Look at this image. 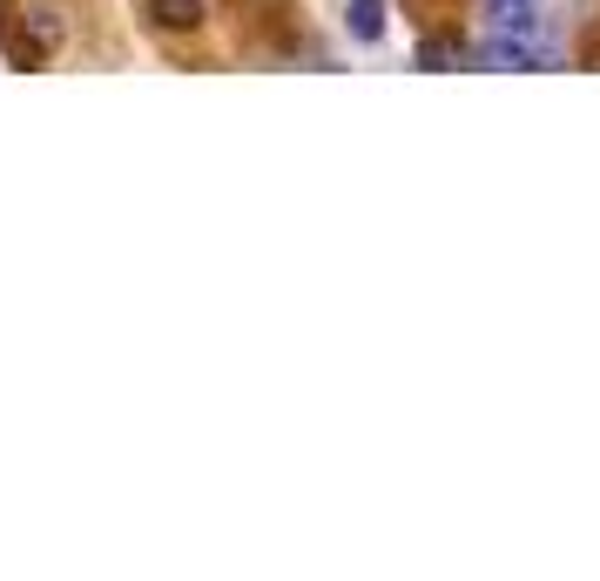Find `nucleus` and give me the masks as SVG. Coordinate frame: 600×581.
I'll return each mask as SVG.
<instances>
[{"instance_id": "obj_6", "label": "nucleus", "mask_w": 600, "mask_h": 581, "mask_svg": "<svg viewBox=\"0 0 600 581\" xmlns=\"http://www.w3.org/2000/svg\"><path fill=\"white\" fill-rule=\"evenodd\" d=\"M446 61H472V55H459V48H446V42H425V48H419V68H446Z\"/></svg>"}, {"instance_id": "obj_3", "label": "nucleus", "mask_w": 600, "mask_h": 581, "mask_svg": "<svg viewBox=\"0 0 600 581\" xmlns=\"http://www.w3.org/2000/svg\"><path fill=\"white\" fill-rule=\"evenodd\" d=\"M486 14H493V34H519V42H533V27H540L533 0H486Z\"/></svg>"}, {"instance_id": "obj_5", "label": "nucleus", "mask_w": 600, "mask_h": 581, "mask_svg": "<svg viewBox=\"0 0 600 581\" xmlns=\"http://www.w3.org/2000/svg\"><path fill=\"white\" fill-rule=\"evenodd\" d=\"M149 14L163 21V27H203V0H149Z\"/></svg>"}, {"instance_id": "obj_7", "label": "nucleus", "mask_w": 600, "mask_h": 581, "mask_svg": "<svg viewBox=\"0 0 600 581\" xmlns=\"http://www.w3.org/2000/svg\"><path fill=\"white\" fill-rule=\"evenodd\" d=\"M0 21H8V14H0Z\"/></svg>"}, {"instance_id": "obj_2", "label": "nucleus", "mask_w": 600, "mask_h": 581, "mask_svg": "<svg viewBox=\"0 0 600 581\" xmlns=\"http://www.w3.org/2000/svg\"><path fill=\"white\" fill-rule=\"evenodd\" d=\"M472 61H479V68H513V74L546 68V55H540L533 42H519V34H486V42L472 48Z\"/></svg>"}, {"instance_id": "obj_4", "label": "nucleus", "mask_w": 600, "mask_h": 581, "mask_svg": "<svg viewBox=\"0 0 600 581\" xmlns=\"http://www.w3.org/2000/svg\"><path fill=\"white\" fill-rule=\"evenodd\" d=\"M344 27H351V42H385V0H351Z\"/></svg>"}, {"instance_id": "obj_1", "label": "nucleus", "mask_w": 600, "mask_h": 581, "mask_svg": "<svg viewBox=\"0 0 600 581\" xmlns=\"http://www.w3.org/2000/svg\"><path fill=\"white\" fill-rule=\"evenodd\" d=\"M55 48H61V14H55V8H27L21 27H14V42H8L14 68H42Z\"/></svg>"}]
</instances>
